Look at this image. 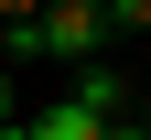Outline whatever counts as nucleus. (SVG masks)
Returning <instances> with one entry per match:
<instances>
[{"label":"nucleus","instance_id":"1","mask_svg":"<svg viewBox=\"0 0 151 140\" xmlns=\"http://www.w3.org/2000/svg\"><path fill=\"white\" fill-rule=\"evenodd\" d=\"M32 43H43L54 65H97L108 54V0H43V11H32Z\"/></svg>","mask_w":151,"mask_h":140},{"label":"nucleus","instance_id":"2","mask_svg":"<svg viewBox=\"0 0 151 140\" xmlns=\"http://www.w3.org/2000/svg\"><path fill=\"white\" fill-rule=\"evenodd\" d=\"M32 140H108V118L86 97H54V108H32Z\"/></svg>","mask_w":151,"mask_h":140},{"label":"nucleus","instance_id":"3","mask_svg":"<svg viewBox=\"0 0 151 140\" xmlns=\"http://www.w3.org/2000/svg\"><path fill=\"white\" fill-rule=\"evenodd\" d=\"M108 43H151V0H108Z\"/></svg>","mask_w":151,"mask_h":140},{"label":"nucleus","instance_id":"4","mask_svg":"<svg viewBox=\"0 0 151 140\" xmlns=\"http://www.w3.org/2000/svg\"><path fill=\"white\" fill-rule=\"evenodd\" d=\"M76 97H86L97 118H119V75H108V65H76Z\"/></svg>","mask_w":151,"mask_h":140},{"label":"nucleus","instance_id":"5","mask_svg":"<svg viewBox=\"0 0 151 140\" xmlns=\"http://www.w3.org/2000/svg\"><path fill=\"white\" fill-rule=\"evenodd\" d=\"M108 140H151V118H108Z\"/></svg>","mask_w":151,"mask_h":140},{"label":"nucleus","instance_id":"6","mask_svg":"<svg viewBox=\"0 0 151 140\" xmlns=\"http://www.w3.org/2000/svg\"><path fill=\"white\" fill-rule=\"evenodd\" d=\"M32 11H43V0H0V22H32Z\"/></svg>","mask_w":151,"mask_h":140},{"label":"nucleus","instance_id":"7","mask_svg":"<svg viewBox=\"0 0 151 140\" xmlns=\"http://www.w3.org/2000/svg\"><path fill=\"white\" fill-rule=\"evenodd\" d=\"M0 118H22V108H11V65H0Z\"/></svg>","mask_w":151,"mask_h":140},{"label":"nucleus","instance_id":"8","mask_svg":"<svg viewBox=\"0 0 151 140\" xmlns=\"http://www.w3.org/2000/svg\"><path fill=\"white\" fill-rule=\"evenodd\" d=\"M0 140H32V118H0Z\"/></svg>","mask_w":151,"mask_h":140},{"label":"nucleus","instance_id":"9","mask_svg":"<svg viewBox=\"0 0 151 140\" xmlns=\"http://www.w3.org/2000/svg\"><path fill=\"white\" fill-rule=\"evenodd\" d=\"M140 118H151V108H140Z\"/></svg>","mask_w":151,"mask_h":140}]
</instances>
